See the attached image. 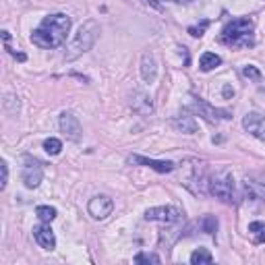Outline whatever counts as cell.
Returning a JSON list of instances; mask_svg holds the SVG:
<instances>
[{"label": "cell", "mask_w": 265, "mask_h": 265, "mask_svg": "<svg viewBox=\"0 0 265 265\" xmlns=\"http://www.w3.org/2000/svg\"><path fill=\"white\" fill-rule=\"evenodd\" d=\"M213 261V255L207 249H197V251H193V255H191V263L193 265H203V263H212Z\"/></svg>", "instance_id": "e0dca14e"}, {"label": "cell", "mask_w": 265, "mask_h": 265, "mask_svg": "<svg viewBox=\"0 0 265 265\" xmlns=\"http://www.w3.org/2000/svg\"><path fill=\"white\" fill-rule=\"evenodd\" d=\"M87 212L94 220H106V217L112 215V212H114V201L108 195H96L94 199H89Z\"/></svg>", "instance_id": "ba28073f"}, {"label": "cell", "mask_w": 265, "mask_h": 265, "mask_svg": "<svg viewBox=\"0 0 265 265\" xmlns=\"http://www.w3.org/2000/svg\"><path fill=\"white\" fill-rule=\"evenodd\" d=\"M4 110L10 114V116H17L19 110H21V102H19V98L13 96V94H8V96L4 98Z\"/></svg>", "instance_id": "d6986e66"}, {"label": "cell", "mask_w": 265, "mask_h": 265, "mask_svg": "<svg viewBox=\"0 0 265 265\" xmlns=\"http://www.w3.org/2000/svg\"><path fill=\"white\" fill-rule=\"evenodd\" d=\"M126 162H129L131 166H147V168H152L156 172H159V174H170V172H174V162H159V159H149L145 156H129L126 158Z\"/></svg>", "instance_id": "9c48e42d"}, {"label": "cell", "mask_w": 265, "mask_h": 265, "mask_svg": "<svg viewBox=\"0 0 265 265\" xmlns=\"http://www.w3.org/2000/svg\"><path fill=\"white\" fill-rule=\"evenodd\" d=\"M98 38H100V23L96 19H87L83 25L79 27V31L75 33L73 42L68 44L66 54H64V60L66 62L77 60L79 56H83L87 50L94 48V44H96Z\"/></svg>", "instance_id": "3957f363"}, {"label": "cell", "mask_w": 265, "mask_h": 265, "mask_svg": "<svg viewBox=\"0 0 265 265\" xmlns=\"http://www.w3.org/2000/svg\"><path fill=\"white\" fill-rule=\"evenodd\" d=\"M172 124H174L176 131L187 133V135H193L195 131H197V122H195V116L187 114V110H184V114H180V116H176Z\"/></svg>", "instance_id": "9a60e30c"}, {"label": "cell", "mask_w": 265, "mask_h": 265, "mask_svg": "<svg viewBox=\"0 0 265 265\" xmlns=\"http://www.w3.org/2000/svg\"><path fill=\"white\" fill-rule=\"evenodd\" d=\"M2 40H4V42L10 40V33H8V31H2Z\"/></svg>", "instance_id": "f1b7e54d"}, {"label": "cell", "mask_w": 265, "mask_h": 265, "mask_svg": "<svg viewBox=\"0 0 265 265\" xmlns=\"http://www.w3.org/2000/svg\"><path fill=\"white\" fill-rule=\"evenodd\" d=\"M243 126H245L247 133H251L253 137L265 141V116H261V114H257V112H249L243 118Z\"/></svg>", "instance_id": "7c38bea8"}, {"label": "cell", "mask_w": 265, "mask_h": 265, "mask_svg": "<svg viewBox=\"0 0 265 265\" xmlns=\"http://www.w3.org/2000/svg\"><path fill=\"white\" fill-rule=\"evenodd\" d=\"M60 131H62V135L66 137L68 141H79L81 139V135H83L81 122H79V118L71 112H62L60 114Z\"/></svg>", "instance_id": "30bf717a"}, {"label": "cell", "mask_w": 265, "mask_h": 265, "mask_svg": "<svg viewBox=\"0 0 265 265\" xmlns=\"http://www.w3.org/2000/svg\"><path fill=\"white\" fill-rule=\"evenodd\" d=\"M182 210L176 205H159V207H149L145 212V220L147 222H159L166 226H174L182 222Z\"/></svg>", "instance_id": "5b68a950"}, {"label": "cell", "mask_w": 265, "mask_h": 265, "mask_svg": "<svg viewBox=\"0 0 265 265\" xmlns=\"http://www.w3.org/2000/svg\"><path fill=\"white\" fill-rule=\"evenodd\" d=\"M71 25H73V19L64 13L48 15L40 23L38 29H33L31 42L36 46H40V48H46V50L58 48V46L64 44L66 33L71 31Z\"/></svg>", "instance_id": "6da1fadb"}, {"label": "cell", "mask_w": 265, "mask_h": 265, "mask_svg": "<svg viewBox=\"0 0 265 265\" xmlns=\"http://www.w3.org/2000/svg\"><path fill=\"white\" fill-rule=\"evenodd\" d=\"M158 75V64H156V56L154 52H145L141 58V77L145 83H154Z\"/></svg>", "instance_id": "5bb4252c"}, {"label": "cell", "mask_w": 265, "mask_h": 265, "mask_svg": "<svg viewBox=\"0 0 265 265\" xmlns=\"http://www.w3.org/2000/svg\"><path fill=\"white\" fill-rule=\"evenodd\" d=\"M131 108H133V112L139 114V116H152L154 114V102L145 91H133Z\"/></svg>", "instance_id": "4fadbf2b"}, {"label": "cell", "mask_w": 265, "mask_h": 265, "mask_svg": "<svg viewBox=\"0 0 265 265\" xmlns=\"http://www.w3.org/2000/svg\"><path fill=\"white\" fill-rule=\"evenodd\" d=\"M174 2H178V4H187V2H191V0H174Z\"/></svg>", "instance_id": "f546056e"}, {"label": "cell", "mask_w": 265, "mask_h": 265, "mask_svg": "<svg viewBox=\"0 0 265 265\" xmlns=\"http://www.w3.org/2000/svg\"><path fill=\"white\" fill-rule=\"evenodd\" d=\"M243 77H247V79H253V81H259V79H261V73L257 71V68L255 66H245L243 68Z\"/></svg>", "instance_id": "cb8c5ba5"}, {"label": "cell", "mask_w": 265, "mask_h": 265, "mask_svg": "<svg viewBox=\"0 0 265 265\" xmlns=\"http://www.w3.org/2000/svg\"><path fill=\"white\" fill-rule=\"evenodd\" d=\"M159 261L162 259L154 255V253H139V255L135 257V263H159Z\"/></svg>", "instance_id": "603a6c76"}, {"label": "cell", "mask_w": 265, "mask_h": 265, "mask_svg": "<svg viewBox=\"0 0 265 265\" xmlns=\"http://www.w3.org/2000/svg\"><path fill=\"white\" fill-rule=\"evenodd\" d=\"M191 108H193L195 112H197L203 120L210 122V124H217L220 120H230V118H232V114H230L228 110L213 108L212 104H207V102H205V100H201V98H193Z\"/></svg>", "instance_id": "8992f818"}, {"label": "cell", "mask_w": 265, "mask_h": 265, "mask_svg": "<svg viewBox=\"0 0 265 265\" xmlns=\"http://www.w3.org/2000/svg\"><path fill=\"white\" fill-rule=\"evenodd\" d=\"M42 176H44V170H42V164L38 162V159L31 158V156H25V158H23V172H21V178H23V182H25V187H27V189L40 187Z\"/></svg>", "instance_id": "52a82bcc"}, {"label": "cell", "mask_w": 265, "mask_h": 265, "mask_svg": "<svg viewBox=\"0 0 265 265\" xmlns=\"http://www.w3.org/2000/svg\"><path fill=\"white\" fill-rule=\"evenodd\" d=\"M36 215L40 217L42 222H52V220H56V210L54 207H50V205H38L36 207Z\"/></svg>", "instance_id": "ac0fdd59"}, {"label": "cell", "mask_w": 265, "mask_h": 265, "mask_svg": "<svg viewBox=\"0 0 265 265\" xmlns=\"http://www.w3.org/2000/svg\"><path fill=\"white\" fill-rule=\"evenodd\" d=\"M253 31H255V23L249 17H238V19H232L222 29L220 40L226 46H230V48H251L255 44Z\"/></svg>", "instance_id": "7a4b0ae2"}, {"label": "cell", "mask_w": 265, "mask_h": 265, "mask_svg": "<svg viewBox=\"0 0 265 265\" xmlns=\"http://www.w3.org/2000/svg\"><path fill=\"white\" fill-rule=\"evenodd\" d=\"M0 170H2V182H0V189H6V184H8V164L4 162H0Z\"/></svg>", "instance_id": "484cf974"}, {"label": "cell", "mask_w": 265, "mask_h": 265, "mask_svg": "<svg viewBox=\"0 0 265 265\" xmlns=\"http://www.w3.org/2000/svg\"><path fill=\"white\" fill-rule=\"evenodd\" d=\"M207 191L210 195H213L215 199H220L222 203L232 205L236 203V189H234V178L228 170H220L210 178L207 182Z\"/></svg>", "instance_id": "277c9868"}, {"label": "cell", "mask_w": 265, "mask_h": 265, "mask_svg": "<svg viewBox=\"0 0 265 265\" xmlns=\"http://www.w3.org/2000/svg\"><path fill=\"white\" fill-rule=\"evenodd\" d=\"M44 149L48 152L50 156H58L62 152V141L56 139V137H48V139L44 141Z\"/></svg>", "instance_id": "ffe728a7"}, {"label": "cell", "mask_w": 265, "mask_h": 265, "mask_svg": "<svg viewBox=\"0 0 265 265\" xmlns=\"http://www.w3.org/2000/svg\"><path fill=\"white\" fill-rule=\"evenodd\" d=\"M230 96H234V89L226 85V87H224V98H230Z\"/></svg>", "instance_id": "83f0119b"}, {"label": "cell", "mask_w": 265, "mask_h": 265, "mask_svg": "<svg viewBox=\"0 0 265 265\" xmlns=\"http://www.w3.org/2000/svg\"><path fill=\"white\" fill-rule=\"evenodd\" d=\"M249 232L255 234V243H263L265 240V222H251L249 224Z\"/></svg>", "instance_id": "44dd1931"}, {"label": "cell", "mask_w": 265, "mask_h": 265, "mask_svg": "<svg viewBox=\"0 0 265 265\" xmlns=\"http://www.w3.org/2000/svg\"><path fill=\"white\" fill-rule=\"evenodd\" d=\"M33 238H36V243L42 247V249H46V251H54L56 249V236H54V232H52V228H50V224L48 222H42V224H38V226H33Z\"/></svg>", "instance_id": "8fae6325"}, {"label": "cell", "mask_w": 265, "mask_h": 265, "mask_svg": "<svg viewBox=\"0 0 265 265\" xmlns=\"http://www.w3.org/2000/svg\"><path fill=\"white\" fill-rule=\"evenodd\" d=\"M222 64V58L217 54H213V52H205V54H201V60H199V68L203 73H210V71H213L215 66H220Z\"/></svg>", "instance_id": "2e32d148"}, {"label": "cell", "mask_w": 265, "mask_h": 265, "mask_svg": "<svg viewBox=\"0 0 265 265\" xmlns=\"http://www.w3.org/2000/svg\"><path fill=\"white\" fill-rule=\"evenodd\" d=\"M210 25V21H203L201 25H193V27H189V33L193 38H201L203 36V31H205V27Z\"/></svg>", "instance_id": "d4e9b609"}, {"label": "cell", "mask_w": 265, "mask_h": 265, "mask_svg": "<svg viewBox=\"0 0 265 265\" xmlns=\"http://www.w3.org/2000/svg\"><path fill=\"white\" fill-rule=\"evenodd\" d=\"M199 226H201L203 232H207V234H215V230H217V220H215L213 215H205Z\"/></svg>", "instance_id": "7402d4cb"}, {"label": "cell", "mask_w": 265, "mask_h": 265, "mask_svg": "<svg viewBox=\"0 0 265 265\" xmlns=\"http://www.w3.org/2000/svg\"><path fill=\"white\" fill-rule=\"evenodd\" d=\"M6 50H8V54H10V56H15V58H17L19 62H25V60H27V56H25V54H23V52H15L8 44H6Z\"/></svg>", "instance_id": "4316f807"}]
</instances>
